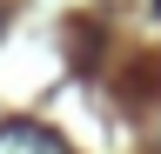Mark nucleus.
I'll return each instance as SVG.
<instances>
[{"label":"nucleus","mask_w":161,"mask_h":154,"mask_svg":"<svg viewBox=\"0 0 161 154\" xmlns=\"http://www.w3.org/2000/svg\"><path fill=\"white\" fill-rule=\"evenodd\" d=\"M0 154H67V141L40 121H0Z\"/></svg>","instance_id":"nucleus-1"}]
</instances>
